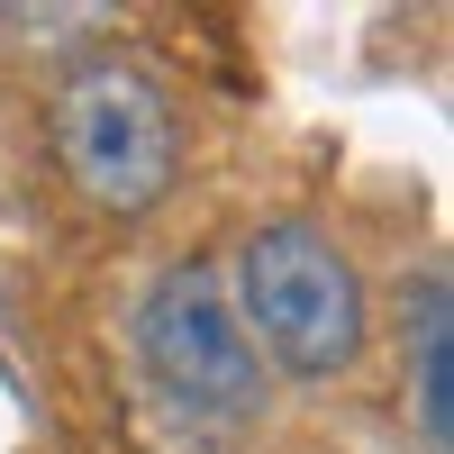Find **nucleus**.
<instances>
[{
	"label": "nucleus",
	"instance_id": "nucleus-1",
	"mask_svg": "<svg viewBox=\"0 0 454 454\" xmlns=\"http://www.w3.org/2000/svg\"><path fill=\"white\" fill-rule=\"evenodd\" d=\"M55 164L64 182L109 218H137L173 192L182 173V119H173V91L145 73L137 55H91L55 82Z\"/></svg>",
	"mask_w": 454,
	"mask_h": 454
},
{
	"label": "nucleus",
	"instance_id": "nucleus-2",
	"mask_svg": "<svg viewBox=\"0 0 454 454\" xmlns=\"http://www.w3.org/2000/svg\"><path fill=\"white\" fill-rule=\"evenodd\" d=\"M237 318L246 336H263V355L300 382H327V372H346L372 336V300H364V273L346 263V246L318 237V227H254L246 254H237Z\"/></svg>",
	"mask_w": 454,
	"mask_h": 454
},
{
	"label": "nucleus",
	"instance_id": "nucleus-3",
	"mask_svg": "<svg viewBox=\"0 0 454 454\" xmlns=\"http://www.w3.org/2000/svg\"><path fill=\"white\" fill-rule=\"evenodd\" d=\"M137 355H145V372L164 382V400L192 409V419L237 427V419L263 409V355H254L237 300L218 291L209 263H173V273L145 291V309H137Z\"/></svg>",
	"mask_w": 454,
	"mask_h": 454
},
{
	"label": "nucleus",
	"instance_id": "nucleus-4",
	"mask_svg": "<svg viewBox=\"0 0 454 454\" xmlns=\"http://www.w3.org/2000/svg\"><path fill=\"white\" fill-rule=\"evenodd\" d=\"M419 427L427 445H454V309H445V282L419 291Z\"/></svg>",
	"mask_w": 454,
	"mask_h": 454
}]
</instances>
